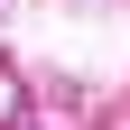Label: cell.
<instances>
[{
  "label": "cell",
  "instance_id": "obj_1",
  "mask_svg": "<svg viewBox=\"0 0 130 130\" xmlns=\"http://www.w3.org/2000/svg\"><path fill=\"white\" fill-rule=\"evenodd\" d=\"M19 121V74H9V65H0V130Z\"/></svg>",
  "mask_w": 130,
  "mask_h": 130
}]
</instances>
